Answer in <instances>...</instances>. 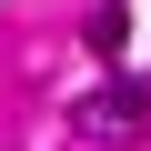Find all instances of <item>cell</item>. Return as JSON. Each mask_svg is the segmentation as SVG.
Masks as SVG:
<instances>
[{"mask_svg": "<svg viewBox=\"0 0 151 151\" xmlns=\"http://www.w3.org/2000/svg\"><path fill=\"white\" fill-rule=\"evenodd\" d=\"M121 40H131V10L101 0V10H91V50H121Z\"/></svg>", "mask_w": 151, "mask_h": 151, "instance_id": "1", "label": "cell"}]
</instances>
